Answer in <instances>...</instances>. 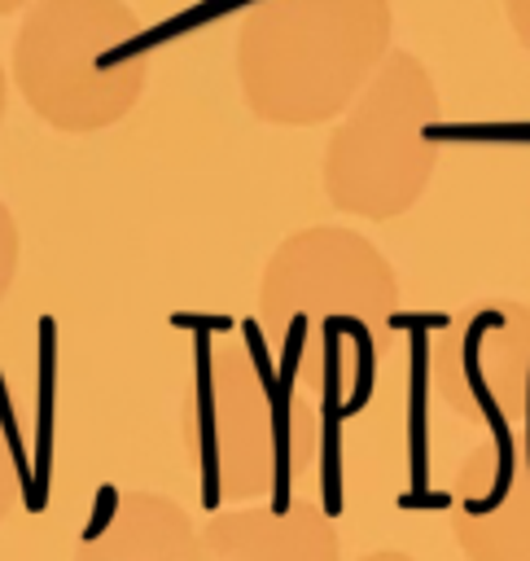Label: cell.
<instances>
[{"label": "cell", "mask_w": 530, "mask_h": 561, "mask_svg": "<svg viewBox=\"0 0 530 561\" xmlns=\"http://www.w3.org/2000/svg\"><path fill=\"white\" fill-rule=\"evenodd\" d=\"M399 276L359 232L315 224L285 237L258 285V324L285 346L293 386L324 403H355L390 346Z\"/></svg>", "instance_id": "6da1fadb"}, {"label": "cell", "mask_w": 530, "mask_h": 561, "mask_svg": "<svg viewBox=\"0 0 530 561\" xmlns=\"http://www.w3.org/2000/svg\"><path fill=\"white\" fill-rule=\"evenodd\" d=\"M390 0H258L237 35V79L263 123L342 118L390 53Z\"/></svg>", "instance_id": "7a4b0ae2"}, {"label": "cell", "mask_w": 530, "mask_h": 561, "mask_svg": "<svg viewBox=\"0 0 530 561\" xmlns=\"http://www.w3.org/2000/svg\"><path fill=\"white\" fill-rule=\"evenodd\" d=\"M145 26L123 0H35L13 39V83L57 131L131 114L149 79Z\"/></svg>", "instance_id": "3957f363"}, {"label": "cell", "mask_w": 530, "mask_h": 561, "mask_svg": "<svg viewBox=\"0 0 530 561\" xmlns=\"http://www.w3.org/2000/svg\"><path fill=\"white\" fill-rule=\"evenodd\" d=\"M438 110V88L425 61L412 53H385L324 145L329 202L364 219H394L412 210L438 162L434 140H425Z\"/></svg>", "instance_id": "277c9868"}, {"label": "cell", "mask_w": 530, "mask_h": 561, "mask_svg": "<svg viewBox=\"0 0 530 561\" xmlns=\"http://www.w3.org/2000/svg\"><path fill=\"white\" fill-rule=\"evenodd\" d=\"M184 451L219 500L267 495L298 451V403L241 337H215L180 412Z\"/></svg>", "instance_id": "5b68a950"}, {"label": "cell", "mask_w": 530, "mask_h": 561, "mask_svg": "<svg viewBox=\"0 0 530 561\" xmlns=\"http://www.w3.org/2000/svg\"><path fill=\"white\" fill-rule=\"evenodd\" d=\"M429 386L469 425H521L530 416V302L460 307L434 333Z\"/></svg>", "instance_id": "8992f818"}, {"label": "cell", "mask_w": 530, "mask_h": 561, "mask_svg": "<svg viewBox=\"0 0 530 561\" xmlns=\"http://www.w3.org/2000/svg\"><path fill=\"white\" fill-rule=\"evenodd\" d=\"M447 508L469 561H530V425H504L473 447Z\"/></svg>", "instance_id": "52a82bcc"}, {"label": "cell", "mask_w": 530, "mask_h": 561, "mask_svg": "<svg viewBox=\"0 0 530 561\" xmlns=\"http://www.w3.org/2000/svg\"><path fill=\"white\" fill-rule=\"evenodd\" d=\"M201 561H337V530L311 500L223 508L201 526Z\"/></svg>", "instance_id": "ba28073f"}, {"label": "cell", "mask_w": 530, "mask_h": 561, "mask_svg": "<svg viewBox=\"0 0 530 561\" xmlns=\"http://www.w3.org/2000/svg\"><path fill=\"white\" fill-rule=\"evenodd\" d=\"M74 561H201V535L171 495L123 491L79 539Z\"/></svg>", "instance_id": "9c48e42d"}, {"label": "cell", "mask_w": 530, "mask_h": 561, "mask_svg": "<svg viewBox=\"0 0 530 561\" xmlns=\"http://www.w3.org/2000/svg\"><path fill=\"white\" fill-rule=\"evenodd\" d=\"M18 491H22V465H18L13 430H9V416H4V403H0V522L18 504Z\"/></svg>", "instance_id": "30bf717a"}, {"label": "cell", "mask_w": 530, "mask_h": 561, "mask_svg": "<svg viewBox=\"0 0 530 561\" xmlns=\"http://www.w3.org/2000/svg\"><path fill=\"white\" fill-rule=\"evenodd\" d=\"M13 272H18V224H13L9 206L0 202V302L13 285Z\"/></svg>", "instance_id": "8fae6325"}, {"label": "cell", "mask_w": 530, "mask_h": 561, "mask_svg": "<svg viewBox=\"0 0 530 561\" xmlns=\"http://www.w3.org/2000/svg\"><path fill=\"white\" fill-rule=\"evenodd\" d=\"M504 13H508V26H512L517 44L530 48V0H504Z\"/></svg>", "instance_id": "7c38bea8"}, {"label": "cell", "mask_w": 530, "mask_h": 561, "mask_svg": "<svg viewBox=\"0 0 530 561\" xmlns=\"http://www.w3.org/2000/svg\"><path fill=\"white\" fill-rule=\"evenodd\" d=\"M359 561H416V557H407V552H399V548H381V552H364Z\"/></svg>", "instance_id": "4fadbf2b"}, {"label": "cell", "mask_w": 530, "mask_h": 561, "mask_svg": "<svg viewBox=\"0 0 530 561\" xmlns=\"http://www.w3.org/2000/svg\"><path fill=\"white\" fill-rule=\"evenodd\" d=\"M22 4H26V0H0V18H4V13H18Z\"/></svg>", "instance_id": "5bb4252c"}, {"label": "cell", "mask_w": 530, "mask_h": 561, "mask_svg": "<svg viewBox=\"0 0 530 561\" xmlns=\"http://www.w3.org/2000/svg\"><path fill=\"white\" fill-rule=\"evenodd\" d=\"M4 101H9V83H4V70H0V118H4Z\"/></svg>", "instance_id": "9a60e30c"}]
</instances>
